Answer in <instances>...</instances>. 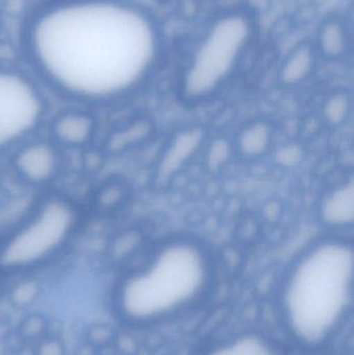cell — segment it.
<instances>
[{
	"label": "cell",
	"instance_id": "cell-1",
	"mask_svg": "<svg viewBox=\"0 0 354 355\" xmlns=\"http://www.w3.org/2000/svg\"><path fill=\"white\" fill-rule=\"evenodd\" d=\"M21 42L48 85L89 103L131 93L157 53L147 10L130 0H50L27 19Z\"/></svg>",
	"mask_w": 354,
	"mask_h": 355
},
{
	"label": "cell",
	"instance_id": "cell-4",
	"mask_svg": "<svg viewBox=\"0 0 354 355\" xmlns=\"http://www.w3.org/2000/svg\"><path fill=\"white\" fill-rule=\"evenodd\" d=\"M255 23L245 10L218 17L191 55L182 78L188 97L203 98L220 89L234 72L253 41Z\"/></svg>",
	"mask_w": 354,
	"mask_h": 355
},
{
	"label": "cell",
	"instance_id": "cell-3",
	"mask_svg": "<svg viewBox=\"0 0 354 355\" xmlns=\"http://www.w3.org/2000/svg\"><path fill=\"white\" fill-rule=\"evenodd\" d=\"M210 277V260L200 244L172 240L123 282L118 309L125 318L135 323L168 318L201 297Z\"/></svg>",
	"mask_w": 354,
	"mask_h": 355
},
{
	"label": "cell",
	"instance_id": "cell-10",
	"mask_svg": "<svg viewBox=\"0 0 354 355\" xmlns=\"http://www.w3.org/2000/svg\"><path fill=\"white\" fill-rule=\"evenodd\" d=\"M316 62V50L310 43H303L295 48L281 71V78L288 85L303 81L313 71Z\"/></svg>",
	"mask_w": 354,
	"mask_h": 355
},
{
	"label": "cell",
	"instance_id": "cell-12",
	"mask_svg": "<svg viewBox=\"0 0 354 355\" xmlns=\"http://www.w3.org/2000/svg\"><path fill=\"white\" fill-rule=\"evenodd\" d=\"M209 355H278L272 344L257 336H243L212 350Z\"/></svg>",
	"mask_w": 354,
	"mask_h": 355
},
{
	"label": "cell",
	"instance_id": "cell-2",
	"mask_svg": "<svg viewBox=\"0 0 354 355\" xmlns=\"http://www.w3.org/2000/svg\"><path fill=\"white\" fill-rule=\"evenodd\" d=\"M353 248L342 240L314 244L295 263L283 291V312L293 337L324 343L338 329L353 297Z\"/></svg>",
	"mask_w": 354,
	"mask_h": 355
},
{
	"label": "cell",
	"instance_id": "cell-8",
	"mask_svg": "<svg viewBox=\"0 0 354 355\" xmlns=\"http://www.w3.org/2000/svg\"><path fill=\"white\" fill-rule=\"evenodd\" d=\"M95 130L93 116L83 112H62L52 124V133L56 141L69 147L87 145L93 139Z\"/></svg>",
	"mask_w": 354,
	"mask_h": 355
},
{
	"label": "cell",
	"instance_id": "cell-11",
	"mask_svg": "<svg viewBox=\"0 0 354 355\" xmlns=\"http://www.w3.org/2000/svg\"><path fill=\"white\" fill-rule=\"evenodd\" d=\"M318 48L322 54L330 58L344 55L348 48L346 27L338 19H330L320 27L318 33Z\"/></svg>",
	"mask_w": 354,
	"mask_h": 355
},
{
	"label": "cell",
	"instance_id": "cell-9",
	"mask_svg": "<svg viewBox=\"0 0 354 355\" xmlns=\"http://www.w3.org/2000/svg\"><path fill=\"white\" fill-rule=\"evenodd\" d=\"M324 219L333 225H342L353 219V184L345 183L328 196L322 207Z\"/></svg>",
	"mask_w": 354,
	"mask_h": 355
},
{
	"label": "cell",
	"instance_id": "cell-6",
	"mask_svg": "<svg viewBox=\"0 0 354 355\" xmlns=\"http://www.w3.org/2000/svg\"><path fill=\"white\" fill-rule=\"evenodd\" d=\"M45 107L41 91L29 77L0 67V149L30 135L43 120Z\"/></svg>",
	"mask_w": 354,
	"mask_h": 355
},
{
	"label": "cell",
	"instance_id": "cell-5",
	"mask_svg": "<svg viewBox=\"0 0 354 355\" xmlns=\"http://www.w3.org/2000/svg\"><path fill=\"white\" fill-rule=\"evenodd\" d=\"M77 212L62 198L46 200L0 245V267L28 268L57 252L74 234Z\"/></svg>",
	"mask_w": 354,
	"mask_h": 355
},
{
	"label": "cell",
	"instance_id": "cell-7",
	"mask_svg": "<svg viewBox=\"0 0 354 355\" xmlns=\"http://www.w3.org/2000/svg\"><path fill=\"white\" fill-rule=\"evenodd\" d=\"M15 168L21 177L33 184H44L55 177L60 156L53 145L35 141L23 146L14 158Z\"/></svg>",
	"mask_w": 354,
	"mask_h": 355
}]
</instances>
